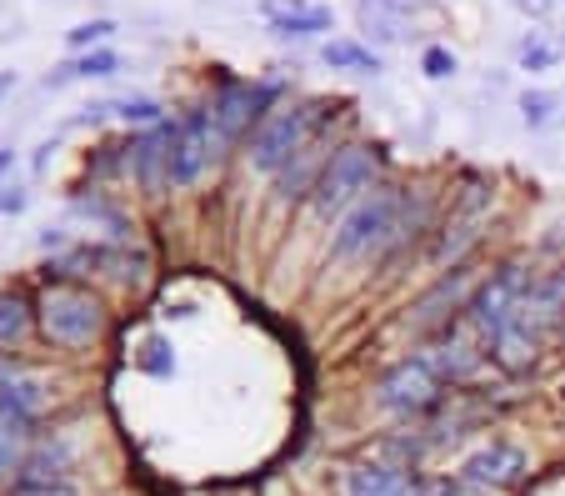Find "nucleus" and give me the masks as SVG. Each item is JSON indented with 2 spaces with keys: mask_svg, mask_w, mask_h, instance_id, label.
Listing matches in <instances>:
<instances>
[{
  "mask_svg": "<svg viewBox=\"0 0 565 496\" xmlns=\"http://www.w3.org/2000/svg\"><path fill=\"white\" fill-rule=\"evenodd\" d=\"M401 211H406V191H371L365 201L351 205V217L341 221L331 251L335 256H361V251H375V246H385V241H395L406 231Z\"/></svg>",
  "mask_w": 565,
  "mask_h": 496,
  "instance_id": "nucleus-1",
  "label": "nucleus"
},
{
  "mask_svg": "<svg viewBox=\"0 0 565 496\" xmlns=\"http://www.w3.org/2000/svg\"><path fill=\"white\" fill-rule=\"evenodd\" d=\"M41 326L61 346H90L106 331V306L81 286H45L41 296Z\"/></svg>",
  "mask_w": 565,
  "mask_h": 496,
  "instance_id": "nucleus-2",
  "label": "nucleus"
},
{
  "mask_svg": "<svg viewBox=\"0 0 565 496\" xmlns=\"http://www.w3.org/2000/svg\"><path fill=\"white\" fill-rule=\"evenodd\" d=\"M375 171H381V151H375V146H341V151L326 161V171L316 176V211L320 217L345 211L361 191H371Z\"/></svg>",
  "mask_w": 565,
  "mask_h": 496,
  "instance_id": "nucleus-3",
  "label": "nucleus"
},
{
  "mask_svg": "<svg viewBox=\"0 0 565 496\" xmlns=\"http://www.w3.org/2000/svg\"><path fill=\"white\" fill-rule=\"evenodd\" d=\"M316 126H320V106H286L260 126V136L250 140V161L260 171H280L290 166L296 156L310 151V140H316Z\"/></svg>",
  "mask_w": 565,
  "mask_h": 496,
  "instance_id": "nucleus-4",
  "label": "nucleus"
},
{
  "mask_svg": "<svg viewBox=\"0 0 565 496\" xmlns=\"http://www.w3.org/2000/svg\"><path fill=\"white\" fill-rule=\"evenodd\" d=\"M531 271H521V266H501L486 286H480L476 296H470V306H466V321L476 326V336L480 341H495V336L505 331V326L515 321V312H521V302L531 296Z\"/></svg>",
  "mask_w": 565,
  "mask_h": 496,
  "instance_id": "nucleus-5",
  "label": "nucleus"
},
{
  "mask_svg": "<svg viewBox=\"0 0 565 496\" xmlns=\"http://www.w3.org/2000/svg\"><path fill=\"white\" fill-rule=\"evenodd\" d=\"M266 101H270V86H256V81H221L211 101V126L221 140H241L260 116H266Z\"/></svg>",
  "mask_w": 565,
  "mask_h": 496,
  "instance_id": "nucleus-6",
  "label": "nucleus"
},
{
  "mask_svg": "<svg viewBox=\"0 0 565 496\" xmlns=\"http://www.w3.org/2000/svg\"><path fill=\"white\" fill-rule=\"evenodd\" d=\"M436 401H440V371L430 367L426 357L401 361V367H391L381 377V407H391V411L420 416V411H430Z\"/></svg>",
  "mask_w": 565,
  "mask_h": 496,
  "instance_id": "nucleus-7",
  "label": "nucleus"
},
{
  "mask_svg": "<svg viewBox=\"0 0 565 496\" xmlns=\"http://www.w3.org/2000/svg\"><path fill=\"white\" fill-rule=\"evenodd\" d=\"M525 476V452L521 446H486V452H476L466 466H460V482L466 486H491V492H501V486H515Z\"/></svg>",
  "mask_w": 565,
  "mask_h": 496,
  "instance_id": "nucleus-8",
  "label": "nucleus"
},
{
  "mask_svg": "<svg viewBox=\"0 0 565 496\" xmlns=\"http://www.w3.org/2000/svg\"><path fill=\"white\" fill-rule=\"evenodd\" d=\"M205 156H211V120H205V110H195V116H185L181 130H175L171 186H191L195 176H201Z\"/></svg>",
  "mask_w": 565,
  "mask_h": 496,
  "instance_id": "nucleus-9",
  "label": "nucleus"
},
{
  "mask_svg": "<svg viewBox=\"0 0 565 496\" xmlns=\"http://www.w3.org/2000/svg\"><path fill=\"white\" fill-rule=\"evenodd\" d=\"M260 11L276 35H320L335 25L331 6H310V0H260Z\"/></svg>",
  "mask_w": 565,
  "mask_h": 496,
  "instance_id": "nucleus-10",
  "label": "nucleus"
},
{
  "mask_svg": "<svg viewBox=\"0 0 565 496\" xmlns=\"http://www.w3.org/2000/svg\"><path fill=\"white\" fill-rule=\"evenodd\" d=\"M175 130H181V126H166V120H160V126H150L146 136L136 140V176H140V186H150V191L171 181Z\"/></svg>",
  "mask_w": 565,
  "mask_h": 496,
  "instance_id": "nucleus-11",
  "label": "nucleus"
},
{
  "mask_svg": "<svg viewBox=\"0 0 565 496\" xmlns=\"http://www.w3.org/2000/svg\"><path fill=\"white\" fill-rule=\"evenodd\" d=\"M345 492L351 496H420V482L411 472H401V466L375 462V466H355Z\"/></svg>",
  "mask_w": 565,
  "mask_h": 496,
  "instance_id": "nucleus-12",
  "label": "nucleus"
},
{
  "mask_svg": "<svg viewBox=\"0 0 565 496\" xmlns=\"http://www.w3.org/2000/svg\"><path fill=\"white\" fill-rule=\"evenodd\" d=\"M65 466H71V446L65 442H41L35 452H25V462H21V492L61 486Z\"/></svg>",
  "mask_w": 565,
  "mask_h": 496,
  "instance_id": "nucleus-13",
  "label": "nucleus"
},
{
  "mask_svg": "<svg viewBox=\"0 0 565 496\" xmlns=\"http://www.w3.org/2000/svg\"><path fill=\"white\" fill-rule=\"evenodd\" d=\"M41 407H45V391L35 377H21V371H15V377L0 387V416L11 421V426H21V432H31V421L41 416Z\"/></svg>",
  "mask_w": 565,
  "mask_h": 496,
  "instance_id": "nucleus-14",
  "label": "nucleus"
},
{
  "mask_svg": "<svg viewBox=\"0 0 565 496\" xmlns=\"http://www.w3.org/2000/svg\"><path fill=\"white\" fill-rule=\"evenodd\" d=\"M355 15L375 41H406V0H355Z\"/></svg>",
  "mask_w": 565,
  "mask_h": 496,
  "instance_id": "nucleus-15",
  "label": "nucleus"
},
{
  "mask_svg": "<svg viewBox=\"0 0 565 496\" xmlns=\"http://www.w3.org/2000/svg\"><path fill=\"white\" fill-rule=\"evenodd\" d=\"M120 61L110 51H86L81 61H65L55 65L51 76H45V86H65V81H90V76H116Z\"/></svg>",
  "mask_w": 565,
  "mask_h": 496,
  "instance_id": "nucleus-16",
  "label": "nucleus"
},
{
  "mask_svg": "<svg viewBox=\"0 0 565 496\" xmlns=\"http://www.w3.org/2000/svg\"><path fill=\"white\" fill-rule=\"evenodd\" d=\"M460 296H466V271H450V276L440 281L436 292H430L426 302L416 306V316H411V321H416V326L440 321V316H446V312H440V306H450V312H456V306H460ZM460 312H466V306H460Z\"/></svg>",
  "mask_w": 565,
  "mask_h": 496,
  "instance_id": "nucleus-17",
  "label": "nucleus"
},
{
  "mask_svg": "<svg viewBox=\"0 0 565 496\" xmlns=\"http://www.w3.org/2000/svg\"><path fill=\"white\" fill-rule=\"evenodd\" d=\"M320 55H326L331 71H355V76H375V71H381V55H375L371 45H355V41H331Z\"/></svg>",
  "mask_w": 565,
  "mask_h": 496,
  "instance_id": "nucleus-18",
  "label": "nucleus"
},
{
  "mask_svg": "<svg viewBox=\"0 0 565 496\" xmlns=\"http://www.w3.org/2000/svg\"><path fill=\"white\" fill-rule=\"evenodd\" d=\"M25 436L31 432H21V426H11V421L0 416V482L11 472H21V462H25Z\"/></svg>",
  "mask_w": 565,
  "mask_h": 496,
  "instance_id": "nucleus-19",
  "label": "nucleus"
},
{
  "mask_svg": "<svg viewBox=\"0 0 565 496\" xmlns=\"http://www.w3.org/2000/svg\"><path fill=\"white\" fill-rule=\"evenodd\" d=\"M555 110H561V101H555L551 91H525V96H521V116H525V126H531V130L551 126Z\"/></svg>",
  "mask_w": 565,
  "mask_h": 496,
  "instance_id": "nucleus-20",
  "label": "nucleus"
},
{
  "mask_svg": "<svg viewBox=\"0 0 565 496\" xmlns=\"http://www.w3.org/2000/svg\"><path fill=\"white\" fill-rule=\"evenodd\" d=\"M515 55H521V71H551V65L561 61V51H555L551 41H541V35H525Z\"/></svg>",
  "mask_w": 565,
  "mask_h": 496,
  "instance_id": "nucleus-21",
  "label": "nucleus"
},
{
  "mask_svg": "<svg viewBox=\"0 0 565 496\" xmlns=\"http://www.w3.org/2000/svg\"><path fill=\"white\" fill-rule=\"evenodd\" d=\"M21 331H25V306L15 296H0V346L21 341Z\"/></svg>",
  "mask_w": 565,
  "mask_h": 496,
  "instance_id": "nucleus-22",
  "label": "nucleus"
},
{
  "mask_svg": "<svg viewBox=\"0 0 565 496\" xmlns=\"http://www.w3.org/2000/svg\"><path fill=\"white\" fill-rule=\"evenodd\" d=\"M106 110H116V116H126V120L160 126V106H156V101H146V96H130V101H120V106H106Z\"/></svg>",
  "mask_w": 565,
  "mask_h": 496,
  "instance_id": "nucleus-23",
  "label": "nucleus"
},
{
  "mask_svg": "<svg viewBox=\"0 0 565 496\" xmlns=\"http://www.w3.org/2000/svg\"><path fill=\"white\" fill-rule=\"evenodd\" d=\"M420 71H426L430 81H446V76H456V55H450L446 45H430V51L420 55Z\"/></svg>",
  "mask_w": 565,
  "mask_h": 496,
  "instance_id": "nucleus-24",
  "label": "nucleus"
},
{
  "mask_svg": "<svg viewBox=\"0 0 565 496\" xmlns=\"http://www.w3.org/2000/svg\"><path fill=\"white\" fill-rule=\"evenodd\" d=\"M106 35H116V21H86V25H75L71 31V45L75 51H90V45H100Z\"/></svg>",
  "mask_w": 565,
  "mask_h": 496,
  "instance_id": "nucleus-25",
  "label": "nucleus"
},
{
  "mask_svg": "<svg viewBox=\"0 0 565 496\" xmlns=\"http://www.w3.org/2000/svg\"><path fill=\"white\" fill-rule=\"evenodd\" d=\"M15 211H25V191L6 186V191H0V217H15Z\"/></svg>",
  "mask_w": 565,
  "mask_h": 496,
  "instance_id": "nucleus-26",
  "label": "nucleus"
},
{
  "mask_svg": "<svg viewBox=\"0 0 565 496\" xmlns=\"http://www.w3.org/2000/svg\"><path fill=\"white\" fill-rule=\"evenodd\" d=\"M15 496H75L71 486H41V492H15Z\"/></svg>",
  "mask_w": 565,
  "mask_h": 496,
  "instance_id": "nucleus-27",
  "label": "nucleus"
},
{
  "mask_svg": "<svg viewBox=\"0 0 565 496\" xmlns=\"http://www.w3.org/2000/svg\"><path fill=\"white\" fill-rule=\"evenodd\" d=\"M15 377V367H11V361H6V357H0V387H6V381H11Z\"/></svg>",
  "mask_w": 565,
  "mask_h": 496,
  "instance_id": "nucleus-28",
  "label": "nucleus"
},
{
  "mask_svg": "<svg viewBox=\"0 0 565 496\" xmlns=\"http://www.w3.org/2000/svg\"><path fill=\"white\" fill-rule=\"evenodd\" d=\"M11 86H15V76H11V71H0V96H6Z\"/></svg>",
  "mask_w": 565,
  "mask_h": 496,
  "instance_id": "nucleus-29",
  "label": "nucleus"
},
{
  "mask_svg": "<svg viewBox=\"0 0 565 496\" xmlns=\"http://www.w3.org/2000/svg\"><path fill=\"white\" fill-rule=\"evenodd\" d=\"M11 161H15V156H11V151H0V176L11 171Z\"/></svg>",
  "mask_w": 565,
  "mask_h": 496,
  "instance_id": "nucleus-30",
  "label": "nucleus"
},
{
  "mask_svg": "<svg viewBox=\"0 0 565 496\" xmlns=\"http://www.w3.org/2000/svg\"><path fill=\"white\" fill-rule=\"evenodd\" d=\"M525 6H535V11H541V6H545V0H525Z\"/></svg>",
  "mask_w": 565,
  "mask_h": 496,
  "instance_id": "nucleus-31",
  "label": "nucleus"
}]
</instances>
